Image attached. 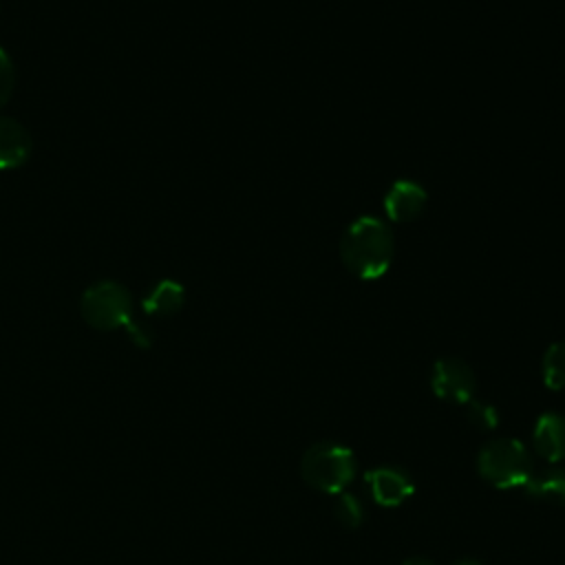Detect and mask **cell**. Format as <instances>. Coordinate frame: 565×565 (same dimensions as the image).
<instances>
[{
	"label": "cell",
	"mask_w": 565,
	"mask_h": 565,
	"mask_svg": "<svg viewBox=\"0 0 565 565\" xmlns=\"http://www.w3.org/2000/svg\"><path fill=\"white\" fill-rule=\"evenodd\" d=\"M455 565H481V563L475 561V558H463V561H457Z\"/></svg>",
	"instance_id": "cell-18"
},
{
	"label": "cell",
	"mask_w": 565,
	"mask_h": 565,
	"mask_svg": "<svg viewBox=\"0 0 565 565\" xmlns=\"http://www.w3.org/2000/svg\"><path fill=\"white\" fill-rule=\"evenodd\" d=\"M185 291L179 282L174 280H161L154 285V289L141 300V307L150 316H172L183 307Z\"/></svg>",
	"instance_id": "cell-11"
},
{
	"label": "cell",
	"mask_w": 565,
	"mask_h": 565,
	"mask_svg": "<svg viewBox=\"0 0 565 565\" xmlns=\"http://www.w3.org/2000/svg\"><path fill=\"white\" fill-rule=\"evenodd\" d=\"M532 499L565 505V468L552 466L543 470H534L530 481L523 486Z\"/></svg>",
	"instance_id": "cell-10"
},
{
	"label": "cell",
	"mask_w": 565,
	"mask_h": 565,
	"mask_svg": "<svg viewBox=\"0 0 565 565\" xmlns=\"http://www.w3.org/2000/svg\"><path fill=\"white\" fill-rule=\"evenodd\" d=\"M126 329H128L130 338L135 340V344H139V347H148V344L152 342V333H150V329H148L146 324H139V322L130 320Z\"/></svg>",
	"instance_id": "cell-16"
},
{
	"label": "cell",
	"mask_w": 565,
	"mask_h": 565,
	"mask_svg": "<svg viewBox=\"0 0 565 565\" xmlns=\"http://www.w3.org/2000/svg\"><path fill=\"white\" fill-rule=\"evenodd\" d=\"M466 417L479 430H492L499 424V411L490 402L481 399L466 402Z\"/></svg>",
	"instance_id": "cell-14"
},
{
	"label": "cell",
	"mask_w": 565,
	"mask_h": 565,
	"mask_svg": "<svg viewBox=\"0 0 565 565\" xmlns=\"http://www.w3.org/2000/svg\"><path fill=\"white\" fill-rule=\"evenodd\" d=\"M479 475L494 488H519L534 475V461L519 439H494L477 455Z\"/></svg>",
	"instance_id": "cell-3"
},
{
	"label": "cell",
	"mask_w": 565,
	"mask_h": 565,
	"mask_svg": "<svg viewBox=\"0 0 565 565\" xmlns=\"http://www.w3.org/2000/svg\"><path fill=\"white\" fill-rule=\"evenodd\" d=\"M31 154V135L11 117H0V170L22 166Z\"/></svg>",
	"instance_id": "cell-9"
},
{
	"label": "cell",
	"mask_w": 565,
	"mask_h": 565,
	"mask_svg": "<svg viewBox=\"0 0 565 565\" xmlns=\"http://www.w3.org/2000/svg\"><path fill=\"white\" fill-rule=\"evenodd\" d=\"M358 470L355 457L347 446L335 441L313 444L300 461V472L305 481L327 494H340L353 481Z\"/></svg>",
	"instance_id": "cell-2"
},
{
	"label": "cell",
	"mask_w": 565,
	"mask_h": 565,
	"mask_svg": "<svg viewBox=\"0 0 565 565\" xmlns=\"http://www.w3.org/2000/svg\"><path fill=\"white\" fill-rule=\"evenodd\" d=\"M534 450L556 463L565 459V415L561 413H543L532 430Z\"/></svg>",
	"instance_id": "cell-8"
},
{
	"label": "cell",
	"mask_w": 565,
	"mask_h": 565,
	"mask_svg": "<svg viewBox=\"0 0 565 565\" xmlns=\"http://www.w3.org/2000/svg\"><path fill=\"white\" fill-rule=\"evenodd\" d=\"M402 565H435V563L428 561V558H424V556H411V558H406Z\"/></svg>",
	"instance_id": "cell-17"
},
{
	"label": "cell",
	"mask_w": 565,
	"mask_h": 565,
	"mask_svg": "<svg viewBox=\"0 0 565 565\" xmlns=\"http://www.w3.org/2000/svg\"><path fill=\"white\" fill-rule=\"evenodd\" d=\"M364 479H366V486H369L375 503H380L384 508L402 505L415 492V486H413L408 472L397 466L371 468V470H366Z\"/></svg>",
	"instance_id": "cell-6"
},
{
	"label": "cell",
	"mask_w": 565,
	"mask_h": 565,
	"mask_svg": "<svg viewBox=\"0 0 565 565\" xmlns=\"http://www.w3.org/2000/svg\"><path fill=\"white\" fill-rule=\"evenodd\" d=\"M333 512L338 521L347 527H358L364 521V503L353 492H340Z\"/></svg>",
	"instance_id": "cell-13"
},
{
	"label": "cell",
	"mask_w": 565,
	"mask_h": 565,
	"mask_svg": "<svg viewBox=\"0 0 565 565\" xmlns=\"http://www.w3.org/2000/svg\"><path fill=\"white\" fill-rule=\"evenodd\" d=\"M428 194L413 179H397L384 194V214L395 223L415 221L426 207Z\"/></svg>",
	"instance_id": "cell-7"
},
{
	"label": "cell",
	"mask_w": 565,
	"mask_h": 565,
	"mask_svg": "<svg viewBox=\"0 0 565 565\" xmlns=\"http://www.w3.org/2000/svg\"><path fill=\"white\" fill-rule=\"evenodd\" d=\"M543 382L552 391H563L565 388V342H554L547 347L543 362Z\"/></svg>",
	"instance_id": "cell-12"
},
{
	"label": "cell",
	"mask_w": 565,
	"mask_h": 565,
	"mask_svg": "<svg viewBox=\"0 0 565 565\" xmlns=\"http://www.w3.org/2000/svg\"><path fill=\"white\" fill-rule=\"evenodd\" d=\"M430 386L439 399H446L452 404H466L472 399L477 380L468 362H463L461 358L446 355L435 362Z\"/></svg>",
	"instance_id": "cell-5"
},
{
	"label": "cell",
	"mask_w": 565,
	"mask_h": 565,
	"mask_svg": "<svg viewBox=\"0 0 565 565\" xmlns=\"http://www.w3.org/2000/svg\"><path fill=\"white\" fill-rule=\"evenodd\" d=\"M393 256V232L377 216H358L340 238V258L344 267L360 280L369 282L382 278L391 269Z\"/></svg>",
	"instance_id": "cell-1"
},
{
	"label": "cell",
	"mask_w": 565,
	"mask_h": 565,
	"mask_svg": "<svg viewBox=\"0 0 565 565\" xmlns=\"http://www.w3.org/2000/svg\"><path fill=\"white\" fill-rule=\"evenodd\" d=\"M15 86V71H13V62L7 55L4 49H0V106H4L13 93Z\"/></svg>",
	"instance_id": "cell-15"
},
{
	"label": "cell",
	"mask_w": 565,
	"mask_h": 565,
	"mask_svg": "<svg viewBox=\"0 0 565 565\" xmlns=\"http://www.w3.org/2000/svg\"><path fill=\"white\" fill-rule=\"evenodd\" d=\"M84 320L102 331L128 327L132 320V298L128 289L115 280H99L82 296Z\"/></svg>",
	"instance_id": "cell-4"
}]
</instances>
